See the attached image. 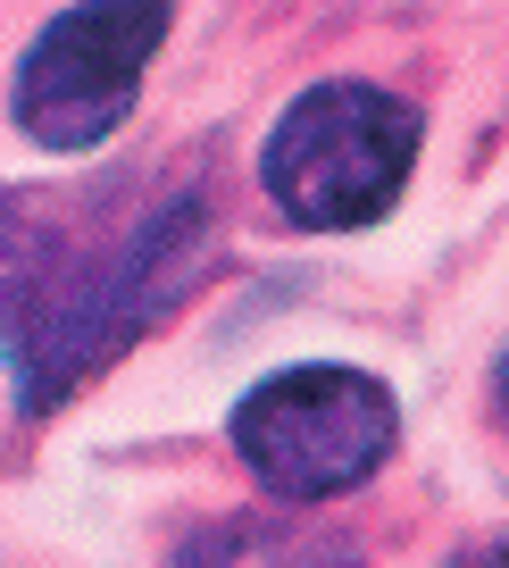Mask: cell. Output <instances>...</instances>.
Segmentation results:
<instances>
[{"label": "cell", "mask_w": 509, "mask_h": 568, "mask_svg": "<svg viewBox=\"0 0 509 568\" xmlns=\"http://www.w3.org/2000/svg\"><path fill=\"white\" fill-rule=\"evenodd\" d=\"M418 109L376 84H317L259 142V184L293 226L343 234L393 210L418 160Z\"/></svg>", "instance_id": "7a4b0ae2"}, {"label": "cell", "mask_w": 509, "mask_h": 568, "mask_svg": "<svg viewBox=\"0 0 509 568\" xmlns=\"http://www.w3.org/2000/svg\"><path fill=\"white\" fill-rule=\"evenodd\" d=\"M492 402H501V418H509V359H501V376H492Z\"/></svg>", "instance_id": "8992f818"}, {"label": "cell", "mask_w": 509, "mask_h": 568, "mask_svg": "<svg viewBox=\"0 0 509 568\" xmlns=\"http://www.w3.org/2000/svg\"><path fill=\"white\" fill-rule=\"evenodd\" d=\"M468 568H509V544H501V551H476Z\"/></svg>", "instance_id": "52a82bcc"}, {"label": "cell", "mask_w": 509, "mask_h": 568, "mask_svg": "<svg viewBox=\"0 0 509 568\" xmlns=\"http://www.w3.org/2000/svg\"><path fill=\"white\" fill-rule=\"evenodd\" d=\"M176 568H326L301 535L284 527H259V518H226V527L193 535V544L176 551Z\"/></svg>", "instance_id": "5b68a950"}, {"label": "cell", "mask_w": 509, "mask_h": 568, "mask_svg": "<svg viewBox=\"0 0 509 568\" xmlns=\"http://www.w3.org/2000/svg\"><path fill=\"white\" fill-rule=\"evenodd\" d=\"M159 42H167V0H75L18 59L9 109L42 151H92L125 125Z\"/></svg>", "instance_id": "277c9868"}, {"label": "cell", "mask_w": 509, "mask_h": 568, "mask_svg": "<svg viewBox=\"0 0 509 568\" xmlns=\"http://www.w3.org/2000/svg\"><path fill=\"white\" fill-rule=\"evenodd\" d=\"M234 452L276 501H326L393 452V393L368 368H284L234 402Z\"/></svg>", "instance_id": "3957f363"}, {"label": "cell", "mask_w": 509, "mask_h": 568, "mask_svg": "<svg viewBox=\"0 0 509 568\" xmlns=\"http://www.w3.org/2000/svg\"><path fill=\"white\" fill-rule=\"evenodd\" d=\"M201 251H210V210L201 193L159 201L118 251H92L51 302H42V326L9 335V359H18V409H51L75 376H92L101 359H118L142 326H159L184 302Z\"/></svg>", "instance_id": "6da1fadb"}]
</instances>
